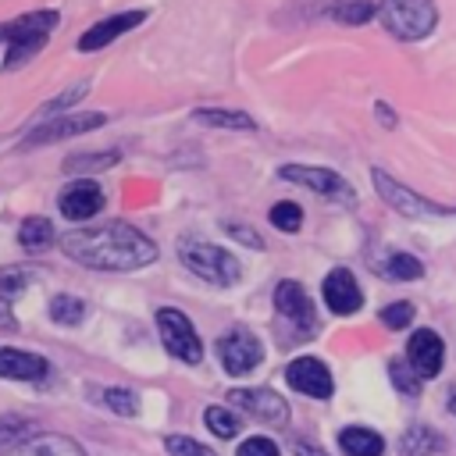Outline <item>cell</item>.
Listing matches in <instances>:
<instances>
[{
	"instance_id": "6da1fadb",
	"label": "cell",
	"mask_w": 456,
	"mask_h": 456,
	"mask_svg": "<svg viewBox=\"0 0 456 456\" xmlns=\"http://www.w3.org/2000/svg\"><path fill=\"white\" fill-rule=\"evenodd\" d=\"M61 249L93 271H139L157 260V242L125 221H103L61 239Z\"/></svg>"
},
{
	"instance_id": "7a4b0ae2",
	"label": "cell",
	"mask_w": 456,
	"mask_h": 456,
	"mask_svg": "<svg viewBox=\"0 0 456 456\" xmlns=\"http://www.w3.org/2000/svg\"><path fill=\"white\" fill-rule=\"evenodd\" d=\"M53 25H57V11H32L14 21H4L0 25V43H7L4 68H21L32 53H39L46 46V36L53 32Z\"/></svg>"
},
{
	"instance_id": "3957f363",
	"label": "cell",
	"mask_w": 456,
	"mask_h": 456,
	"mask_svg": "<svg viewBox=\"0 0 456 456\" xmlns=\"http://www.w3.org/2000/svg\"><path fill=\"white\" fill-rule=\"evenodd\" d=\"M178 256H182V264H185L196 278H203V281H210V285H217V289L235 285L239 274H242V264L235 260V253H228L224 246L203 242V239L182 242V246H178Z\"/></svg>"
},
{
	"instance_id": "277c9868",
	"label": "cell",
	"mask_w": 456,
	"mask_h": 456,
	"mask_svg": "<svg viewBox=\"0 0 456 456\" xmlns=\"http://www.w3.org/2000/svg\"><path fill=\"white\" fill-rule=\"evenodd\" d=\"M378 14H381V25L395 39H410V43L431 36V28L438 21L435 0H381Z\"/></svg>"
},
{
	"instance_id": "5b68a950",
	"label": "cell",
	"mask_w": 456,
	"mask_h": 456,
	"mask_svg": "<svg viewBox=\"0 0 456 456\" xmlns=\"http://www.w3.org/2000/svg\"><path fill=\"white\" fill-rule=\"evenodd\" d=\"M157 331H160L164 349H167L175 360H182V363H200V360H203V342H200L192 321H189L182 310L160 306V310H157Z\"/></svg>"
},
{
	"instance_id": "8992f818",
	"label": "cell",
	"mask_w": 456,
	"mask_h": 456,
	"mask_svg": "<svg viewBox=\"0 0 456 456\" xmlns=\"http://www.w3.org/2000/svg\"><path fill=\"white\" fill-rule=\"evenodd\" d=\"M278 175L285 182H296L317 196H328V200H342V203H353L356 192L349 189V182L338 175V171H328V167H314V164H281Z\"/></svg>"
},
{
	"instance_id": "52a82bcc",
	"label": "cell",
	"mask_w": 456,
	"mask_h": 456,
	"mask_svg": "<svg viewBox=\"0 0 456 456\" xmlns=\"http://www.w3.org/2000/svg\"><path fill=\"white\" fill-rule=\"evenodd\" d=\"M370 178H374L378 196H381L392 210H399V214H406V217H445V214H449L445 207H438V203H431V200H424V196L410 192L406 185H399V182H395L392 175H385L381 167H374V171H370Z\"/></svg>"
},
{
	"instance_id": "ba28073f",
	"label": "cell",
	"mask_w": 456,
	"mask_h": 456,
	"mask_svg": "<svg viewBox=\"0 0 456 456\" xmlns=\"http://www.w3.org/2000/svg\"><path fill=\"white\" fill-rule=\"evenodd\" d=\"M217 356L228 374H249L264 360V346L249 328H232L217 338Z\"/></svg>"
},
{
	"instance_id": "9c48e42d",
	"label": "cell",
	"mask_w": 456,
	"mask_h": 456,
	"mask_svg": "<svg viewBox=\"0 0 456 456\" xmlns=\"http://www.w3.org/2000/svg\"><path fill=\"white\" fill-rule=\"evenodd\" d=\"M107 118L103 114H61L53 121H39L28 135H25V146H46V142H61V139H71V135H86L93 128H103Z\"/></svg>"
},
{
	"instance_id": "30bf717a",
	"label": "cell",
	"mask_w": 456,
	"mask_h": 456,
	"mask_svg": "<svg viewBox=\"0 0 456 456\" xmlns=\"http://www.w3.org/2000/svg\"><path fill=\"white\" fill-rule=\"evenodd\" d=\"M228 403H232V406H242V413H249V417L260 420V424L281 428V424L289 420L285 399H281L278 392H271V388H232V392H228Z\"/></svg>"
},
{
	"instance_id": "8fae6325",
	"label": "cell",
	"mask_w": 456,
	"mask_h": 456,
	"mask_svg": "<svg viewBox=\"0 0 456 456\" xmlns=\"http://www.w3.org/2000/svg\"><path fill=\"white\" fill-rule=\"evenodd\" d=\"M57 207H61V214H64L68 221H89V217L100 214V207H103V189H100V182H93V178H75V182H68V185L61 189Z\"/></svg>"
},
{
	"instance_id": "7c38bea8",
	"label": "cell",
	"mask_w": 456,
	"mask_h": 456,
	"mask_svg": "<svg viewBox=\"0 0 456 456\" xmlns=\"http://www.w3.org/2000/svg\"><path fill=\"white\" fill-rule=\"evenodd\" d=\"M321 296H324L328 310L338 314V317H349V314H356V310L363 306V292H360L356 278H353L346 267H335V271L324 274V281H321Z\"/></svg>"
},
{
	"instance_id": "4fadbf2b",
	"label": "cell",
	"mask_w": 456,
	"mask_h": 456,
	"mask_svg": "<svg viewBox=\"0 0 456 456\" xmlns=\"http://www.w3.org/2000/svg\"><path fill=\"white\" fill-rule=\"evenodd\" d=\"M285 378H289V385H292L296 392L314 395V399H328V395L335 392V381H331L328 367H324L317 356H299V360H292V363L285 367Z\"/></svg>"
},
{
	"instance_id": "5bb4252c",
	"label": "cell",
	"mask_w": 456,
	"mask_h": 456,
	"mask_svg": "<svg viewBox=\"0 0 456 456\" xmlns=\"http://www.w3.org/2000/svg\"><path fill=\"white\" fill-rule=\"evenodd\" d=\"M442 360H445V346L431 328H420V331L410 335L406 363L417 370V378H435L442 370Z\"/></svg>"
},
{
	"instance_id": "9a60e30c",
	"label": "cell",
	"mask_w": 456,
	"mask_h": 456,
	"mask_svg": "<svg viewBox=\"0 0 456 456\" xmlns=\"http://www.w3.org/2000/svg\"><path fill=\"white\" fill-rule=\"evenodd\" d=\"M142 18H146V11H121V14H110V18H103V21H96V25H89V28L82 32L78 50H82V53L100 50V46L114 43L118 36H125L128 28H135Z\"/></svg>"
},
{
	"instance_id": "2e32d148",
	"label": "cell",
	"mask_w": 456,
	"mask_h": 456,
	"mask_svg": "<svg viewBox=\"0 0 456 456\" xmlns=\"http://www.w3.org/2000/svg\"><path fill=\"white\" fill-rule=\"evenodd\" d=\"M274 310L281 317H289L296 328L314 331V303H310V296L303 292L299 281H289V278L278 281V289H274Z\"/></svg>"
},
{
	"instance_id": "e0dca14e",
	"label": "cell",
	"mask_w": 456,
	"mask_h": 456,
	"mask_svg": "<svg viewBox=\"0 0 456 456\" xmlns=\"http://www.w3.org/2000/svg\"><path fill=\"white\" fill-rule=\"evenodd\" d=\"M50 370V363L28 349H0V378H14V381H36Z\"/></svg>"
},
{
	"instance_id": "ac0fdd59",
	"label": "cell",
	"mask_w": 456,
	"mask_h": 456,
	"mask_svg": "<svg viewBox=\"0 0 456 456\" xmlns=\"http://www.w3.org/2000/svg\"><path fill=\"white\" fill-rule=\"evenodd\" d=\"M14 456H86V452L78 442L64 435H32L14 449Z\"/></svg>"
},
{
	"instance_id": "d6986e66",
	"label": "cell",
	"mask_w": 456,
	"mask_h": 456,
	"mask_svg": "<svg viewBox=\"0 0 456 456\" xmlns=\"http://www.w3.org/2000/svg\"><path fill=\"white\" fill-rule=\"evenodd\" d=\"M338 445L346 456H381L385 452V438L374 428H342Z\"/></svg>"
},
{
	"instance_id": "ffe728a7",
	"label": "cell",
	"mask_w": 456,
	"mask_h": 456,
	"mask_svg": "<svg viewBox=\"0 0 456 456\" xmlns=\"http://www.w3.org/2000/svg\"><path fill=\"white\" fill-rule=\"evenodd\" d=\"M192 121L200 125H210V128H235V132H253L256 121L242 110H221V107H200L192 110Z\"/></svg>"
},
{
	"instance_id": "44dd1931",
	"label": "cell",
	"mask_w": 456,
	"mask_h": 456,
	"mask_svg": "<svg viewBox=\"0 0 456 456\" xmlns=\"http://www.w3.org/2000/svg\"><path fill=\"white\" fill-rule=\"evenodd\" d=\"M442 452V435L428 424H413L403 435V456H435Z\"/></svg>"
},
{
	"instance_id": "7402d4cb",
	"label": "cell",
	"mask_w": 456,
	"mask_h": 456,
	"mask_svg": "<svg viewBox=\"0 0 456 456\" xmlns=\"http://www.w3.org/2000/svg\"><path fill=\"white\" fill-rule=\"evenodd\" d=\"M378 271H381L385 278H395V281H413V278L424 274V264H420L413 253H388V256L378 264Z\"/></svg>"
},
{
	"instance_id": "603a6c76",
	"label": "cell",
	"mask_w": 456,
	"mask_h": 456,
	"mask_svg": "<svg viewBox=\"0 0 456 456\" xmlns=\"http://www.w3.org/2000/svg\"><path fill=\"white\" fill-rule=\"evenodd\" d=\"M53 235H57V232H53V224H50L46 217H25L21 228H18V242H21L25 249H32V253H36V249H46V246L53 242Z\"/></svg>"
},
{
	"instance_id": "cb8c5ba5",
	"label": "cell",
	"mask_w": 456,
	"mask_h": 456,
	"mask_svg": "<svg viewBox=\"0 0 456 456\" xmlns=\"http://www.w3.org/2000/svg\"><path fill=\"white\" fill-rule=\"evenodd\" d=\"M93 399H100L107 410L121 413V417H135L139 413V395L128 388H89Z\"/></svg>"
},
{
	"instance_id": "d4e9b609",
	"label": "cell",
	"mask_w": 456,
	"mask_h": 456,
	"mask_svg": "<svg viewBox=\"0 0 456 456\" xmlns=\"http://www.w3.org/2000/svg\"><path fill=\"white\" fill-rule=\"evenodd\" d=\"M118 164V153L107 150V153H86V157H68L64 160V171L68 175H89V171H103V167H114Z\"/></svg>"
},
{
	"instance_id": "484cf974",
	"label": "cell",
	"mask_w": 456,
	"mask_h": 456,
	"mask_svg": "<svg viewBox=\"0 0 456 456\" xmlns=\"http://www.w3.org/2000/svg\"><path fill=\"white\" fill-rule=\"evenodd\" d=\"M50 317H53L57 324H78V321L86 317V303H82L78 296L61 292V296L50 299Z\"/></svg>"
},
{
	"instance_id": "4316f807",
	"label": "cell",
	"mask_w": 456,
	"mask_h": 456,
	"mask_svg": "<svg viewBox=\"0 0 456 456\" xmlns=\"http://www.w3.org/2000/svg\"><path fill=\"white\" fill-rule=\"evenodd\" d=\"M28 431H32V420H25V417H0V456L18 449L28 438Z\"/></svg>"
},
{
	"instance_id": "83f0119b",
	"label": "cell",
	"mask_w": 456,
	"mask_h": 456,
	"mask_svg": "<svg viewBox=\"0 0 456 456\" xmlns=\"http://www.w3.org/2000/svg\"><path fill=\"white\" fill-rule=\"evenodd\" d=\"M331 14L346 25H363L370 14H374V4L370 0H335L331 4Z\"/></svg>"
},
{
	"instance_id": "f1b7e54d",
	"label": "cell",
	"mask_w": 456,
	"mask_h": 456,
	"mask_svg": "<svg viewBox=\"0 0 456 456\" xmlns=\"http://www.w3.org/2000/svg\"><path fill=\"white\" fill-rule=\"evenodd\" d=\"M271 224H274L278 232H299V224H303L299 203H292V200L274 203V207H271Z\"/></svg>"
},
{
	"instance_id": "f546056e",
	"label": "cell",
	"mask_w": 456,
	"mask_h": 456,
	"mask_svg": "<svg viewBox=\"0 0 456 456\" xmlns=\"http://www.w3.org/2000/svg\"><path fill=\"white\" fill-rule=\"evenodd\" d=\"M203 424L217 435V438H235V431H239V420L224 410V406H207V413H203Z\"/></svg>"
},
{
	"instance_id": "4dcf8cb0",
	"label": "cell",
	"mask_w": 456,
	"mask_h": 456,
	"mask_svg": "<svg viewBox=\"0 0 456 456\" xmlns=\"http://www.w3.org/2000/svg\"><path fill=\"white\" fill-rule=\"evenodd\" d=\"M388 374H392V385H395L403 395H417V392H420L417 370H413L406 360H388Z\"/></svg>"
},
{
	"instance_id": "1f68e13d",
	"label": "cell",
	"mask_w": 456,
	"mask_h": 456,
	"mask_svg": "<svg viewBox=\"0 0 456 456\" xmlns=\"http://www.w3.org/2000/svg\"><path fill=\"white\" fill-rule=\"evenodd\" d=\"M164 445H167L171 456H214V449H207L203 442H196L189 435H167Z\"/></svg>"
},
{
	"instance_id": "d6a6232c",
	"label": "cell",
	"mask_w": 456,
	"mask_h": 456,
	"mask_svg": "<svg viewBox=\"0 0 456 456\" xmlns=\"http://www.w3.org/2000/svg\"><path fill=\"white\" fill-rule=\"evenodd\" d=\"M378 321H381L385 328L399 331V328H406V324L413 321V306H410V303H388V306H381Z\"/></svg>"
},
{
	"instance_id": "836d02e7",
	"label": "cell",
	"mask_w": 456,
	"mask_h": 456,
	"mask_svg": "<svg viewBox=\"0 0 456 456\" xmlns=\"http://www.w3.org/2000/svg\"><path fill=\"white\" fill-rule=\"evenodd\" d=\"M235 456H281V452H278V445H274L271 438L256 435V438H246V442L235 449Z\"/></svg>"
},
{
	"instance_id": "e575fe53",
	"label": "cell",
	"mask_w": 456,
	"mask_h": 456,
	"mask_svg": "<svg viewBox=\"0 0 456 456\" xmlns=\"http://www.w3.org/2000/svg\"><path fill=\"white\" fill-rule=\"evenodd\" d=\"M82 96H86V82H82V86H75V89H68V93H64V96H57V100H50V103L43 107V118H46V114H53V110H64L68 103H75V100H82Z\"/></svg>"
},
{
	"instance_id": "d590c367",
	"label": "cell",
	"mask_w": 456,
	"mask_h": 456,
	"mask_svg": "<svg viewBox=\"0 0 456 456\" xmlns=\"http://www.w3.org/2000/svg\"><path fill=\"white\" fill-rule=\"evenodd\" d=\"M224 228H228V232H232L235 239H242V242H249L253 249H260V246H264V242L256 239V232H253V228H246V224H224Z\"/></svg>"
},
{
	"instance_id": "8d00e7d4",
	"label": "cell",
	"mask_w": 456,
	"mask_h": 456,
	"mask_svg": "<svg viewBox=\"0 0 456 456\" xmlns=\"http://www.w3.org/2000/svg\"><path fill=\"white\" fill-rule=\"evenodd\" d=\"M21 285H25L21 274H7V278H0V292H4V296H14Z\"/></svg>"
},
{
	"instance_id": "74e56055",
	"label": "cell",
	"mask_w": 456,
	"mask_h": 456,
	"mask_svg": "<svg viewBox=\"0 0 456 456\" xmlns=\"http://www.w3.org/2000/svg\"><path fill=\"white\" fill-rule=\"evenodd\" d=\"M292 452H296V456H328V452H324V449H317L314 442H299V438L292 442Z\"/></svg>"
},
{
	"instance_id": "f35d334b",
	"label": "cell",
	"mask_w": 456,
	"mask_h": 456,
	"mask_svg": "<svg viewBox=\"0 0 456 456\" xmlns=\"http://www.w3.org/2000/svg\"><path fill=\"white\" fill-rule=\"evenodd\" d=\"M374 114L381 118V125H385V128H395V110H392V107H385V103H378V107H374Z\"/></svg>"
},
{
	"instance_id": "ab89813d",
	"label": "cell",
	"mask_w": 456,
	"mask_h": 456,
	"mask_svg": "<svg viewBox=\"0 0 456 456\" xmlns=\"http://www.w3.org/2000/svg\"><path fill=\"white\" fill-rule=\"evenodd\" d=\"M4 328H14V314H11V306H7V299L0 296V331Z\"/></svg>"
},
{
	"instance_id": "60d3db41",
	"label": "cell",
	"mask_w": 456,
	"mask_h": 456,
	"mask_svg": "<svg viewBox=\"0 0 456 456\" xmlns=\"http://www.w3.org/2000/svg\"><path fill=\"white\" fill-rule=\"evenodd\" d=\"M449 410H452V413H456V392H452V395H449Z\"/></svg>"
}]
</instances>
